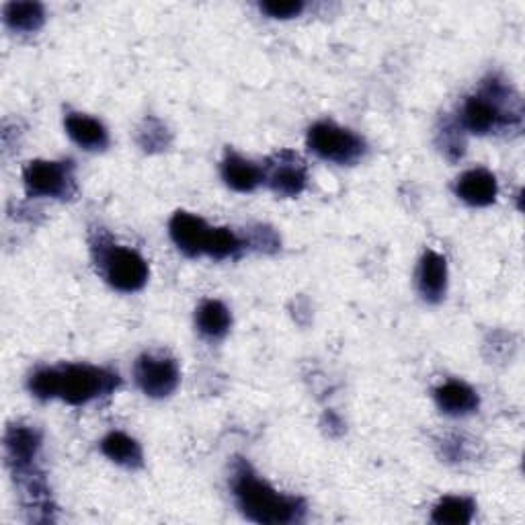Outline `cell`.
<instances>
[{"mask_svg": "<svg viewBox=\"0 0 525 525\" xmlns=\"http://www.w3.org/2000/svg\"><path fill=\"white\" fill-rule=\"evenodd\" d=\"M119 386V376L105 368L70 363L62 368H42L29 378L33 396L50 400L62 398L68 405H87V402L111 394Z\"/></svg>", "mask_w": 525, "mask_h": 525, "instance_id": "1", "label": "cell"}, {"mask_svg": "<svg viewBox=\"0 0 525 525\" xmlns=\"http://www.w3.org/2000/svg\"><path fill=\"white\" fill-rule=\"evenodd\" d=\"M232 491L242 515L255 523H298L306 515V505L302 499L277 493L269 482L261 480L253 472L245 460H238L234 466Z\"/></svg>", "mask_w": 525, "mask_h": 525, "instance_id": "2", "label": "cell"}, {"mask_svg": "<svg viewBox=\"0 0 525 525\" xmlns=\"http://www.w3.org/2000/svg\"><path fill=\"white\" fill-rule=\"evenodd\" d=\"M521 121L519 99L501 80L493 78L482 93L464 101L460 113V128L472 134H493Z\"/></svg>", "mask_w": 525, "mask_h": 525, "instance_id": "3", "label": "cell"}, {"mask_svg": "<svg viewBox=\"0 0 525 525\" xmlns=\"http://www.w3.org/2000/svg\"><path fill=\"white\" fill-rule=\"evenodd\" d=\"M93 255L101 275L107 284L119 292H138L148 281V263L142 255L132 249L117 245V242L105 234L97 232L93 238Z\"/></svg>", "mask_w": 525, "mask_h": 525, "instance_id": "4", "label": "cell"}, {"mask_svg": "<svg viewBox=\"0 0 525 525\" xmlns=\"http://www.w3.org/2000/svg\"><path fill=\"white\" fill-rule=\"evenodd\" d=\"M308 148L331 163L353 165L366 152V142L331 121H318L308 130Z\"/></svg>", "mask_w": 525, "mask_h": 525, "instance_id": "5", "label": "cell"}, {"mask_svg": "<svg viewBox=\"0 0 525 525\" xmlns=\"http://www.w3.org/2000/svg\"><path fill=\"white\" fill-rule=\"evenodd\" d=\"M23 183L31 197L70 199L76 191L72 160H62V163L33 160L23 171Z\"/></svg>", "mask_w": 525, "mask_h": 525, "instance_id": "6", "label": "cell"}, {"mask_svg": "<svg viewBox=\"0 0 525 525\" xmlns=\"http://www.w3.org/2000/svg\"><path fill=\"white\" fill-rule=\"evenodd\" d=\"M134 376L140 390L152 398H165L179 386L181 374L175 359L160 355H142L134 366Z\"/></svg>", "mask_w": 525, "mask_h": 525, "instance_id": "7", "label": "cell"}, {"mask_svg": "<svg viewBox=\"0 0 525 525\" xmlns=\"http://www.w3.org/2000/svg\"><path fill=\"white\" fill-rule=\"evenodd\" d=\"M42 450V435L27 425H11L5 433V456L15 476L33 470V462Z\"/></svg>", "mask_w": 525, "mask_h": 525, "instance_id": "8", "label": "cell"}, {"mask_svg": "<svg viewBox=\"0 0 525 525\" xmlns=\"http://www.w3.org/2000/svg\"><path fill=\"white\" fill-rule=\"evenodd\" d=\"M169 232H171L173 242L179 247V251L185 253L187 257L206 255L212 228L201 218L187 214V212H177L171 218Z\"/></svg>", "mask_w": 525, "mask_h": 525, "instance_id": "9", "label": "cell"}, {"mask_svg": "<svg viewBox=\"0 0 525 525\" xmlns=\"http://www.w3.org/2000/svg\"><path fill=\"white\" fill-rule=\"evenodd\" d=\"M306 169L300 163V158L292 152H281L277 156V163L271 167L267 183L277 195L296 197L306 187Z\"/></svg>", "mask_w": 525, "mask_h": 525, "instance_id": "10", "label": "cell"}, {"mask_svg": "<svg viewBox=\"0 0 525 525\" xmlns=\"http://www.w3.org/2000/svg\"><path fill=\"white\" fill-rule=\"evenodd\" d=\"M456 193L468 206L487 208L497 199L499 185L495 175L489 173L487 169H472L458 179Z\"/></svg>", "mask_w": 525, "mask_h": 525, "instance_id": "11", "label": "cell"}, {"mask_svg": "<svg viewBox=\"0 0 525 525\" xmlns=\"http://www.w3.org/2000/svg\"><path fill=\"white\" fill-rule=\"evenodd\" d=\"M417 288L427 302H439L448 288V263L435 251L421 257L417 271Z\"/></svg>", "mask_w": 525, "mask_h": 525, "instance_id": "12", "label": "cell"}, {"mask_svg": "<svg viewBox=\"0 0 525 525\" xmlns=\"http://www.w3.org/2000/svg\"><path fill=\"white\" fill-rule=\"evenodd\" d=\"M222 179L234 191L247 193L265 181V171L236 152H228L222 163Z\"/></svg>", "mask_w": 525, "mask_h": 525, "instance_id": "13", "label": "cell"}, {"mask_svg": "<svg viewBox=\"0 0 525 525\" xmlns=\"http://www.w3.org/2000/svg\"><path fill=\"white\" fill-rule=\"evenodd\" d=\"M66 132L68 136L85 150H103L109 144V134L101 121L83 115V113H70L66 117Z\"/></svg>", "mask_w": 525, "mask_h": 525, "instance_id": "14", "label": "cell"}, {"mask_svg": "<svg viewBox=\"0 0 525 525\" xmlns=\"http://www.w3.org/2000/svg\"><path fill=\"white\" fill-rule=\"evenodd\" d=\"M435 400H437V405L443 413L454 415V417L470 415L478 409L476 392L468 384L456 382V380L441 384L435 390Z\"/></svg>", "mask_w": 525, "mask_h": 525, "instance_id": "15", "label": "cell"}, {"mask_svg": "<svg viewBox=\"0 0 525 525\" xmlns=\"http://www.w3.org/2000/svg\"><path fill=\"white\" fill-rule=\"evenodd\" d=\"M101 452L111 462L126 466V468H138L142 466V448L140 443L121 431H111L101 441Z\"/></svg>", "mask_w": 525, "mask_h": 525, "instance_id": "16", "label": "cell"}, {"mask_svg": "<svg viewBox=\"0 0 525 525\" xmlns=\"http://www.w3.org/2000/svg\"><path fill=\"white\" fill-rule=\"evenodd\" d=\"M195 325L201 335H206L210 339H220L228 333L232 325V316H230V310L222 302L206 300L197 308Z\"/></svg>", "mask_w": 525, "mask_h": 525, "instance_id": "17", "label": "cell"}, {"mask_svg": "<svg viewBox=\"0 0 525 525\" xmlns=\"http://www.w3.org/2000/svg\"><path fill=\"white\" fill-rule=\"evenodd\" d=\"M7 27L21 33L37 31L46 21V9L39 3H9L3 9Z\"/></svg>", "mask_w": 525, "mask_h": 525, "instance_id": "18", "label": "cell"}, {"mask_svg": "<svg viewBox=\"0 0 525 525\" xmlns=\"http://www.w3.org/2000/svg\"><path fill=\"white\" fill-rule=\"evenodd\" d=\"M474 511H476V505L472 499H468V497H446L435 505L431 519H433V523H439V525H464V523L472 521Z\"/></svg>", "mask_w": 525, "mask_h": 525, "instance_id": "19", "label": "cell"}, {"mask_svg": "<svg viewBox=\"0 0 525 525\" xmlns=\"http://www.w3.org/2000/svg\"><path fill=\"white\" fill-rule=\"evenodd\" d=\"M242 247H245V242L230 228H212L206 255H210L212 259H230L236 257L242 251Z\"/></svg>", "mask_w": 525, "mask_h": 525, "instance_id": "20", "label": "cell"}, {"mask_svg": "<svg viewBox=\"0 0 525 525\" xmlns=\"http://www.w3.org/2000/svg\"><path fill=\"white\" fill-rule=\"evenodd\" d=\"M138 142L144 150H163L169 146V132L167 128L156 119H146L140 128Z\"/></svg>", "mask_w": 525, "mask_h": 525, "instance_id": "21", "label": "cell"}, {"mask_svg": "<svg viewBox=\"0 0 525 525\" xmlns=\"http://www.w3.org/2000/svg\"><path fill=\"white\" fill-rule=\"evenodd\" d=\"M261 11L273 19H292L304 11V3L300 0H269V3H261Z\"/></svg>", "mask_w": 525, "mask_h": 525, "instance_id": "22", "label": "cell"}, {"mask_svg": "<svg viewBox=\"0 0 525 525\" xmlns=\"http://www.w3.org/2000/svg\"><path fill=\"white\" fill-rule=\"evenodd\" d=\"M251 245L257 247L259 251H277V249H279V240H277V236H275L273 230L259 226V228L253 232Z\"/></svg>", "mask_w": 525, "mask_h": 525, "instance_id": "23", "label": "cell"}, {"mask_svg": "<svg viewBox=\"0 0 525 525\" xmlns=\"http://www.w3.org/2000/svg\"><path fill=\"white\" fill-rule=\"evenodd\" d=\"M443 152L450 158H460L464 154V142L458 130H443Z\"/></svg>", "mask_w": 525, "mask_h": 525, "instance_id": "24", "label": "cell"}]
</instances>
